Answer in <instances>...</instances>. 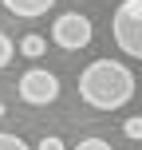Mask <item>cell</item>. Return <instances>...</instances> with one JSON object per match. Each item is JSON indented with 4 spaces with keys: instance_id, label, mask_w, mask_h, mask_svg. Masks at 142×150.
I'll return each instance as SVG.
<instances>
[{
    "instance_id": "7c38bea8",
    "label": "cell",
    "mask_w": 142,
    "mask_h": 150,
    "mask_svg": "<svg viewBox=\"0 0 142 150\" xmlns=\"http://www.w3.org/2000/svg\"><path fill=\"white\" fill-rule=\"evenodd\" d=\"M0 8H4V0H0Z\"/></svg>"
},
{
    "instance_id": "8992f818",
    "label": "cell",
    "mask_w": 142,
    "mask_h": 150,
    "mask_svg": "<svg viewBox=\"0 0 142 150\" xmlns=\"http://www.w3.org/2000/svg\"><path fill=\"white\" fill-rule=\"evenodd\" d=\"M44 36H36V32H32V36H24L20 40V55H28V59H40V55H44Z\"/></svg>"
},
{
    "instance_id": "6da1fadb",
    "label": "cell",
    "mask_w": 142,
    "mask_h": 150,
    "mask_svg": "<svg viewBox=\"0 0 142 150\" xmlns=\"http://www.w3.org/2000/svg\"><path fill=\"white\" fill-rule=\"evenodd\" d=\"M79 95L95 111H119L134 99V75L119 59H95L79 75Z\"/></svg>"
},
{
    "instance_id": "7a4b0ae2",
    "label": "cell",
    "mask_w": 142,
    "mask_h": 150,
    "mask_svg": "<svg viewBox=\"0 0 142 150\" xmlns=\"http://www.w3.org/2000/svg\"><path fill=\"white\" fill-rule=\"evenodd\" d=\"M111 36H114V44H119L122 55L142 59V0H122V4L114 8Z\"/></svg>"
},
{
    "instance_id": "5b68a950",
    "label": "cell",
    "mask_w": 142,
    "mask_h": 150,
    "mask_svg": "<svg viewBox=\"0 0 142 150\" xmlns=\"http://www.w3.org/2000/svg\"><path fill=\"white\" fill-rule=\"evenodd\" d=\"M52 4H55V0H4L8 12H12V16H24V20H36V16H44Z\"/></svg>"
},
{
    "instance_id": "9c48e42d",
    "label": "cell",
    "mask_w": 142,
    "mask_h": 150,
    "mask_svg": "<svg viewBox=\"0 0 142 150\" xmlns=\"http://www.w3.org/2000/svg\"><path fill=\"white\" fill-rule=\"evenodd\" d=\"M75 150H114V146L107 142V138H83V142L75 146Z\"/></svg>"
},
{
    "instance_id": "8fae6325",
    "label": "cell",
    "mask_w": 142,
    "mask_h": 150,
    "mask_svg": "<svg viewBox=\"0 0 142 150\" xmlns=\"http://www.w3.org/2000/svg\"><path fill=\"white\" fill-rule=\"evenodd\" d=\"M36 150H63V142H59L55 134H44V138H40V146H36Z\"/></svg>"
},
{
    "instance_id": "277c9868",
    "label": "cell",
    "mask_w": 142,
    "mask_h": 150,
    "mask_svg": "<svg viewBox=\"0 0 142 150\" xmlns=\"http://www.w3.org/2000/svg\"><path fill=\"white\" fill-rule=\"evenodd\" d=\"M20 99H24V103H32V107L55 103V99H59V79H55L52 71H44V67L24 71V75H20Z\"/></svg>"
},
{
    "instance_id": "3957f363",
    "label": "cell",
    "mask_w": 142,
    "mask_h": 150,
    "mask_svg": "<svg viewBox=\"0 0 142 150\" xmlns=\"http://www.w3.org/2000/svg\"><path fill=\"white\" fill-rule=\"evenodd\" d=\"M91 36H95V28H91V20H87L83 12H63L59 20L52 24V44L63 47V52H79V47H87Z\"/></svg>"
},
{
    "instance_id": "52a82bcc",
    "label": "cell",
    "mask_w": 142,
    "mask_h": 150,
    "mask_svg": "<svg viewBox=\"0 0 142 150\" xmlns=\"http://www.w3.org/2000/svg\"><path fill=\"white\" fill-rule=\"evenodd\" d=\"M0 150H32V146L24 142L20 134H8V130H0Z\"/></svg>"
},
{
    "instance_id": "30bf717a",
    "label": "cell",
    "mask_w": 142,
    "mask_h": 150,
    "mask_svg": "<svg viewBox=\"0 0 142 150\" xmlns=\"http://www.w3.org/2000/svg\"><path fill=\"white\" fill-rule=\"evenodd\" d=\"M8 63H12V40L0 32V67H8Z\"/></svg>"
},
{
    "instance_id": "ba28073f",
    "label": "cell",
    "mask_w": 142,
    "mask_h": 150,
    "mask_svg": "<svg viewBox=\"0 0 142 150\" xmlns=\"http://www.w3.org/2000/svg\"><path fill=\"white\" fill-rule=\"evenodd\" d=\"M122 134L138 142V138H142V115H134V119H126V122H122Z\"/></svg>"
}]
</instances>
